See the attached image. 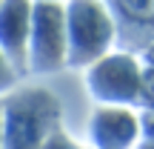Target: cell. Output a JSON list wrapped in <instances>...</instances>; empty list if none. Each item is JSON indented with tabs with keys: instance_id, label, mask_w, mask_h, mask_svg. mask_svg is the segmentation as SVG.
<instances>
[{
	"instance_id": "4fadbf2b",
	"label": "cell",
	"mask_w": 154,
	"mask_h": 149,
	"mask_svg": "<svg viewBox=\"0 0 154 149\" xmlns=\"http://www.w3.org/2000/svg\"><path fill=\"white\" fill-rule=\"evenodd\" d=\"M0 144H3V100H0Z\"/></svg>"
},
{
	"instance_id": "7a4b0ae2",
	"label": "cell",
	"mask_w": 154,
	"mask_h": 149,
	"mask_svg": "<svg viewBox=\"0 0 154 149\" xmlns=\"http://www.w3.org/2000/svg\"><path fill=\"white\" fill-rule=\"evenodd\" d=\"M69 69H88L117 49V23L106 0H66Z\"/></svg>"
},
{
	"instance_id": "9c48e42d",
	"label": "cell",
	"mask_w": 154,
	"mask_h": 149,
	"mask_svg": "<svg viewBox=\"0 0 154 149\" xmlns=\"http://www.w3.org/2000/svg\"><path fill=\"white\" fill-rule=\"evenodd\" d=\"M17 86H20V75L14 72L11 60L3 55V52H0V100H3L9 92H14Z\"/></svg>"
},
{
	"instance_id": "8992f818",
	"label": "cell",
	"mask_w": 154,
	"mask_h": 149,
	"mask_svg": "<svg viewBox=\"0 0 154 149\" xmlns=\"http://www.w3.org/2000/svg\"><path fill=\"white\" fill-rule=\"evenodd\" d=\"M32 0L0 3V52L11 60L20 80L29 75V32H32Z\"/></svg>"
},
{
	"instance_id": "9a60e30c",
	"label": "cell",
	"mask_w": 154,
	"mask_h": 149,
	"mask_svg": "<svg viewBox=\"0 0 154 149\" xmlns=\"http://www.w3.org/2000/svg\"><path fill=\"white\" fill-rule=\"evenodd\" d=\"M0 3H3V0H0Z\"/></svg>"
},
{
	"instance_id": "5bb4252c",
	"label": "cell",
	"mask_w": 154,
	"mask_h": 149,
	"mask_svg": "<svg viewBox=\"0 0 154 149\" xmlns=\"http://www.w3.org/2000/svg\"><path fill=\"white\" fill-rule=\"evenodd\" d=\"M32 3H66V0H32Z\"/></svg>"
},
{
	"instance_id": "30bf717a",
	"label": "cell",
	"mask_w": 154,
	"mask_h": 149,
	"mask_svg": "<svg viewBox=\"0 0 154 149\" xmlns=\"http://www.w3.org/2000/svg\"><path fill=\"white\" fill-rule=\"evenodd\" d=\"M43 149H88V146H86V144H80L77 138H72V135H69L66 129L60 126L49 141H46V146H43Z\"/></svg>"
},
{
	"instance_id": "52a82bcc",
	"label": "cell",
	"mask_w": 154,
	"mask_h": 149,
	"mask_svg": "<svg viewBox=\"0 0 154 149\" xmlns=\"http://www.w3.org/2000/svg\"><path fill=\"white\" fill-rule=\"evenodd\" d=\"M117 23V49L140 52L154 43V0H106Z\"/></svg>"
},
{
	"instance_id": "7c38bea8",
	"label": "cell",
	"mask_w": 154,
	"mask_h": 149,
	"mask_svg": "<svg viewBox=\"0 0 154 149\" xmlns=\"http://www.w3.org/2000/svg\"><path fill=\"white\" fill-rule=\"evenodd\" d=\"M137 149H154V141H140Z\"/></svg>"
},
{
	"instance_id": "ba28073f",
	"label": "cell",
	"mask_w": 154,
	"mask_h": 149,
	"mask_svg": "<svg viewBox=\"0 0 154 149\" xmlns=\"http://www.w3.org/2000/svg\"><path fill=\"white\" fill-rule=\"evenodd\" d=\"M137 112H154V69L143 66V83H140Z\"/></svg>"
},
{
	"instance_id": "6da1fadb",
	"label": "cell",
	"mask_w": 154,
	"mask_h": 149,
	"mask_svg": "<svg viewBox=\"0 0 154 149\" xmlns=\"http://www.w3.org/2000/svg\"><path fill=\"white\" fill-rule=\"evenodd\" d=\"M63 126V103L49 86L20 83L3 98V144L0 149H43Z\"/></svg>"
},
{
	"instance_id": "8fae6325",
	"label": "cell",
	"mask_w": 154,
	"mask_h": 149,
	"mask_svg": "<svg viewBox=\"0 0 154 149\" xmlns=\"http://www.w3.org/2000/svg\"><path fill=\"white\" fill-rule=\"evenodd\" d=\"M140 63H143V66H149V69H154V43H149V46H146V49L143 52H140Z\"/></svg>"
},
{
	"instance_id": "5b68a950",
	"label": "cell",
	"mask_w": 154,
	"mask_h": 149,
	"mask_svg": "<svg viewBox=\"0 0 154 149\" xmlns=\"http://www.w3.org/2000/svg\"><path fill=\"white\" fill-rule=\"evenodd\" d=\"M143 141L140 112L134 106H97L86 123L88 149H137Z\"/></svg>"
},
{
	"instance_id": "277c9868",
	"label": "cell",
	"mask_w": 154,
	"mask_h": 149,
	"mask_svg": "<svg viewBox=\"0 0 154 149\" xmlns=\"http://www.w3.org/2000/svg\"><path fill=\"white\" fill-rule=\"evenodd\" d=\"M69 69L66 3H34L29 32V75L49 77Z\"/></svg>"
},
{
	"instance_id": "3957f363",
	"label": "cell",
	"mask_w": 154,
	"mask_h": 149,
	"mask_svg": "<svg viewBox=\"0 0 154 149\" xmlns=\"http://www.w3.org/2000/svg\"><path fill=\"white\" fill-rule=\"evenodd\" d=\"M83 83L97 106H134L137 109L143 63L134 52L114 49L88 69H83Z\"/></svg>"
}]
</instances>
